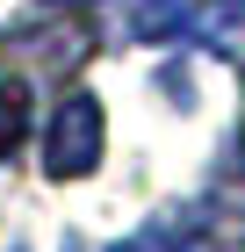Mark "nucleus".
Wrapping results in <instances>:
<instances>
[{
	"mask_svg": "<svg viewBox=\"0 0 245 252\" xmlns=\"http://www.w3.org/2000/svg\"><path fill=\"white\" fill-rule=\"evenodd\" d=\"M101 144H108V123H101L94 94H65L58 101L51 130H43V173L51 180H79L101 166Z\"/></svg>",
	"mask_w": 245,
	"mask_h": 252,
	"instance_id": "nucleus-1",
	"label": "nucleus"
},
{
	"mask_svg": "<svg viewBox=\"0 0 245 252\" xmlns=\"http://www.w3.org/2000/svg\"><path fill=\"white\" fill-rule=\"evenodd\" d=\"M22 137H29V87L0 72V158H15Z\"/></svg>",
	"mask_w": 245,
	"mask_h": 252,
	"instance_id": "nucleus-2",
	"label": "nucleus"
}]
</instances>
